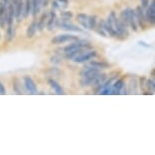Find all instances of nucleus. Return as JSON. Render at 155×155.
Instances as JSON below:
<instances>
[{
    "label": "nucleus",
    "instance_id": "f257e3e1",
    "mask_svg": "<svg viewBox=\"0 0 155 155\" xmlns=\"http://www.w3.org/2000/svg\"><path fill=\"white\" fill-rule=\"evenodd\" d=\"M77 40H78V38L76 36L64 34V35H58V36L54 37L53 39H52L51 43L54 44V45H60V44H64L67 42H74V41H77Z\"/></svg>",
    "mask_w": 155,
    "mask_h": 155
},
{
    "label": "nucleus",
    "instance_id": "393cba45",
    "mask_svg": "<svg viewBox=\"0 0 155 155\" xmlns=\"http://www.w3.org/2000/svg\"><path fill=\"white\" fill-rule=\"evenodd\" d=\"M14 37V28L13 25H8L6 31V42L9 43L13 40Z\"/></svg>",
    "mask_w": 155,
    "mask_h": 155
},
{
    "label": "nucleus",
    "instance_id": "9d476101",
    "mask_svg": "<svg viewBox=\"0 0 155 155\" xmlns=\"http://www.w3.org/2000/svg\"><path fill=\"white\" fill-rule=\"evenodd\" d=\"M99 72H101L99 71V69L90 66V67H85L84 69L81 70L79 75L82 78H85V77H90V76H93V75H97Z\"/></svg>",
    "mask_w": 155,
    "mask_h": 155
},
{
    "label": "nucleus",
    "instance_id": "4be33fe9",
    "mask_svg": "<svg viewBox=\"0 0 155 155\" xmlns=\"http://www.w3.org/2000/svg\"><path fill=\"white\" fill-rule=\"evenodd\" d=\"M47 18H48V13L45 12L42 16H41V18H40V20H39V22H37V28H38V31H42L44 30V28H45V23H46Z\"/></svg>",
    "mask_w": 155,
    "mask_h": 155
},
{
    "label": "nucleus",
    "instance_id": "0eeeda50",
    "mask_svg": "<svg viewBox=\"0 0 155 155\" xmlns=\"http://www.w3.org/2000/svg\"><path fill=\"white\" fill-rule=\"evenodd\" d=\"M127 12H128V23L129 27H130L134 31H138V25H137L136 21V16H135V10L132 8H127Z\"/></svg>",
    "mask_w": 155,
    "mask_h": 155
},
{
    "label": "nucleus",
    "instance_id": "6e6552de",
    "mask_svg": "<svg viewBox=\"0 0 155 155\" xmlns=\"http://www.w3.org/2000/svg\"><path fill=\"white\" fill-rule=\"evenodd\" d=\"M23 82H25V88H27V90H28V92H30L31 94H37L38 93L37 85L30 76H25V77H23Z\"/></svg>",
    "mask_w": 155,
    "mask_h": 155
},
{
    "label": "nucleus",
    "instance_id": "412c9836",
    "mask_svg": "<svg viewBox=\"0 0 155 155\" xmlns=\"http://www.w3.org/2000/svg\"><path fill=\"white\" fill-rule=\"evenodd\" d=\"M38 31L37 28V22L36 21H33L30 25V27L28 28V31H27V37L28 38H33L35 35H36Z\"/></svg>",
    "mask_w": 155,
    "mask_h": 155
},
{
    "label": "nucleus",
    "instance_id": "2f4dec72",
    "mask_svg": "<svg viewBox=\"0 0 155 155\" xmlns=\"http://www.w3.org/2000/svg\"><path fill=\"white\" fill-rule=\"evenodd\" d=\"M58 2H60L59 5L60 7H66L69 3V0H57Z\"/></svg>",
    "mask_w": 155,
    "mask_h": 155
},
{
    "label": "nucleus",
    "instance_id": "7c9ffc66",
    "mask_svg": "<svg viewBox=\"0 0 155 155\" xmlns=\"http://www.w3.org/2000/svg\"><path fill=\"white\" fill-rule=\"evenodd\" d=\"M61 16H62V18L64 19H70V18H72L73 13L71 11H63V12L61 13Z\"/></svg>",
    "mask_w": 155,
    "mask_h": 155
},
{
    "label": "nucleus",
    "instance_id": "2eb2a0df",
    "mask_svg": "<svg viewBox=\"0 0 155 155\" xmlns=\"http://www.w3.org/2000/svg\"><path fill=\"white\" fill-rule=\"evenodd\" d=\"M49 84L52 88L54 89V91L57 93V94H64V90L61 87V85L57 81H55L54 79H49Z\"/></svg>",
    "mask_w": 155,
    "mask_h": 155
},
{
    "label": "nucleus",
    "instance_id": "dca6fc26",
    "mask_svg": "<svg viewBox=\"0 0 155 155\" xmlns=\"http://www.w3.org/2000/svg\"><path fill=\"white\" fill-rule=\"evenodd\" d=\"M55 22H56V12H55L54 10H52L51 13H50V18L48 20V23H47V28H48V31L54 30Z\"/></svg>",
    "mask_w": 155,
    "mask_h": 155
},
{
    "label": "nucleus",
    "instance_id": "f03ea898",
    "mask_svg": "<svg viewBox=\"0 0 155 155\" xmlns=\"http://www.w3.org/2000/svg\"><path fill=\"white\" fill-rule=\"evenodd\" d=\"M10 0H1L0 1V27L3 28L6 25L7 8Z\"/></svg>",
    "mask_w": 155,
    "mask_h": 155
},
{
    "label": "nucleus",
    "instance_id": "423d86ee",
    "mask_svg": "<svg viewBox=\"0 0 155 155\" xmlns=\"http://www.w3.org/2000/svg\"><path fill=\"white\" fill-rule=\"evenodd\" d=\"M135 16H136V21H137V25L141 27L142 28H146V18H145V14L144 11H143L141 6H137L136 10H135Z\"/></svg>",
    "mask_w": 155,
    "mask_h": 155
},
{
    "label": "nucleus",
    "instance_id": "473e14b6",
    "mask_svg": "<svg viewBox=\"0 0 155 155\" xmlns=\"http://www.w3.org/2000/svg\"><path fill=\"white\" fill-rule=\"evenodd\" d=\"M0 94H1V95L6 94V89H5V87H4L3 83H2V82H0Z\"/></svg>",
    "mask_w": 155,
    "mask_h": 155
},
{
    "label": "nucleus",
    "instance_id": "cd10ccee",
    "mask_svg": "<svg viewBox=\"0 0 155 155\" xmlns=\"http://www.w3.org/2000/svg\"><path fill=\"white\" fill-rule=\"evenodd\" d=\"M50 61L55 65H60V64H62V57L59 56V55H55V56L50 58Z\"/></svg>",
    "mask_w": 155,
    "mask_h": 155
},
{
    "label": "nucleus",
    "instance_id": "f3484780",
    "mask_svg": "<svg viewBox=\"0 0 155 155\" xmlns=\"http://www.w3.org/2000/svg\"><path fill=\"white\" fill-rule=\"evenodd\" d=\"M104 31H106V33L109 34L110 37H113V38L119 37L118 33H117L116 30H115V28L112 27V25H110L107 21H104Z\"/></svg>",
    "mask_w": 155,
    "mask_h": 155
},
{
    "label": "nucleus",
    "instance_id": "4468645a",
    "mask_svg": "<svg viewBox=\"0 0 155 155\" xmlns=\"http://www.w3.org/2000/svg\"><path fill=\"white\" fill-rule=\"evenodd\" d=\"M96 76L97 75H93V76H90V77H85V78H82L79 83L81 86H93L94 85V82H95V79H96Z\"/></svg>",
    "mask_w": 155,
    "mask_h": 155
},
{
    "label": "nucleus",
    "instance_id": "a211bd4d",
    "mask_svg": "<svg viewBox=\"0 0 155 155\" xmlns=\"http://www.w3.org/2000/svg\"><path fill=\"white\" fill-rule=\"evenodd\" d=\"M90 66L94 67V68H97V69H107L110 68V64L107 63V62H101V61H91L89 64Z\"/></svg>",
    "mask_w": 155,
    "mask_h": 155
},
{
    "label": "nucleus",
    "instance_id": "72a5a7b5",
    "mask_svg": "<svg viewBox=\"0 0 155 155\" xmlns=\"http://www.w3.org/2000/svg\"><path fill=\"white\" fill-rule=\"evenodd\" d=\"M142 7H147L149 5V0H141Z\"/></svg>",
    "mask_w": 155,
    "mask_h": 155
},
{
    "label": "nucleus",
    "instance_id": "9b49d317",
    "mask_svg": "<svg viewBox=\"0 0 155 155\" xmlns=\"http://www.w3.org/2000/svg\"><path fill=\"white\" fill-rule=\"evenodd\" d=\"M14 7L12 2H9V5H8L7 8V15H6V25H13V20H14Z\"/></svg>",
    "mask_w": 155,
    "mask_h": 155
},
{
    "label": "nucleus",
    "instance_id": "6ab92c4d",
    "mask_svg": "<svg viewBox=\"0 0 155 155\" xmlns=\"http://www.w3.org/2000/svg\"><path fill=\"white\" fill-rule=\"evenodd\" d=\"M23 17H28L31 12V0H23Z\"/></svg>",
    "mask_w": 155,
    "mask_h": 155
},
{
    "label": "nucleus",
    "instance_id": "39448f33",
    "mask_svg": "<svg viewBox=\"0 0 155 155\" xmlns=\"http://www.w3.org/2000/svg\"><path fill=\"white\" fill-rule=\"evenodd\" d=\"M146 8H147V9H146V13H144L146 21L151 23V25H154V22H155V1L154 0H152L151 3Z\"/></svg>",
    "mask_w": 155,
    "mask_h": 155
},
{
    "label": "nucleus",
    "instance_id": "f704fd0d",
    "mask_svg": "<svg viewBox=\"0 0 155 155\" xmlns=\"http://www.w3.org/2000/svg\"><path fill=\"white\" fill-rule=\"evenodd\" d=\"M48 1H49V0H44V3H43V5H44V6H46V5H47V3H48Z\"/></svg>",
    "mask_w": 155,
    "mask_h": 155
},
{
    "label": "nucleus",
    "instance_id": "7ed1b4c3",
    "mask_svg": "<svg viewBox=\"0 0 155 155\" xmlns=\"http://www.w3.org/2000/svg\"><path fill=\"white\" fill-rule=\"evenodd\" d=\"M11 2L14 7V17L17 21H20L23 17V0H12Z\"/></svg>",
    "mask_w": 155,
    "mask_h": 155
},
{
    "label": "nucleus",
    "instance_id": "c756f323",
    "mask_svg": "<svg viewBox=\"0 0 155 155\" xmlns=\"http://www.w3.org/2000/svg\"><path fill=\"white\" fill-rule=\"evenodd\" d=\"M47 74H50L52 76H55V75H59L60 74V70L58 68H50L48 71H47Z\"/></svg>",
    "mask_w": 155,
    "mask_h": 155
},
{
    "label": "nucleus",
    "instance_id": "ddd939ff",
    "mask_svg": "<svg viewBox=\"0 0 155 155\" xmlns=\"http://www.w3.org/2000/svg\"><path fill=\"white\" fill-rule=\"evenodd\" d=\"M31 14L35 16L40 12L41 7L43 6L42 0H31Z\"/></svg>",
    "mask_w": 155,
    "mask_h": 155
},
{
    "label": "nucleus",
    "instance_id": "f8f14e48",
    "mask_svg": "<svg viewBox=\"0 0 155 155\" xmlns=\"http://www.w3.org/2000/svg\"><path fill=\"white\" fill-rule=\"evenodd\" d=\"M123 86H124V80L123 79L117 80L112 86V92H110V94H120Z\"/></svg>",
    "mask_w": 155,
    "mask_h": 155
},
{
    "label": "nucleus",
    "instance_id": "a878e982",
    "mask_svg": "<svg viewBox=\"0 0 155 155\" xmlns=\"http://www.w3.org/2000/svg\"><path fill=\"white\" fill-rule=\"evenodd\" d=\"M120 21H121L124 25H126V27H129L127 9H124V10L121 11V14H120Z\"/></svg>",
    "mask_w": 155,
    "mask_h": 155
},
{
    "label": "nucleus",
    "instance_id": "20e7f679",
    "mask_svg": "<svg viewBox=\"0 0 155 155\" xmlns=\"http://www.w3.org/2000/svg\"><path fill=\"white\" fill-rule=\"evenodd\" d=\"M96 51H89V52H85V53H80L78 54L77 56H75L73 58V61L76 63H83V62H86V61H89L93 59L95 56H96Z\"/></svg>",
    "mask_w": 155,
    "mask_h": 155
},
{
    "label": "nucleus",
    "instance_id": "b1692460",
    "mask_svg": "<svg viewBox=\"0 0 155 155\" xmlns=\"http://www.w3.org/2000/svg\"><path fill=\"white\" fill-rule=\"evenodd\" d=\"M13 90L16 94H22V89H21V84H20V81L17 79V78H14L13 79Z\"/></svg>",
    "mask_w": 155,
    "mask_h": 155
},
{
    "label": "nucleus",
    "instance_id": "c85d7f7f",
    "mask_svg": "<svg viewBox=\"0 0 155 155\" xmlns=\"http://www.w3.org/2000/svg\"><path fill=\"white\" fill-rule=\"evenodd\" d=\"M146 85H147L149 91H151V93L154 92V89H155V82H154V80H151V79L147 80V82H146Z\"/></svg>",
    "mask_w": 155,
    "mask_h": 155
},
{
    "label": "nucleus",
    "instance_id": "bb28decb",
    "mask_svg": "<svg viewBox=\"0 0 155 155\" xmlns=\"http://www.w3.org/2000/svg\"><path fill=\"white\" fill-rule=\"evenodd\" d=\"M96 33H97L98 35H101V36H102V37H107V33H106V31H104V20H101V22H99L97 28H96Z\"/></svg>",
    "mask_w": 155,
    "mask_h": 155
},
{
    "label": "nucleus",
    "instance_id": "c9c22d12",
    "mask_svg": "<svg viewBox=\"0 0 155 155\" xmlns=\"http://www.w3.org/2000/svg\"><path fill=\"white\" fill-rule=\"evenodd\" d=\"M0 40H1V34H0Z\"/></svg>",
    "mask_w": 155,
    "mask_h": 155
},
{
    "label": "nucleus",
    "instance_id": "1a4fd4ad",
    "mask_svg": "<svg viewBox=\"0 0 155 155\" xmlns=\"http://www.w3.org/2000/svg\"><path fill=\"white\" fill-rule=\"evenodd\" d=\"M115 30H116L117 33H118L119 37L124 38V37H128L129 36L127 27L123 25V23L120 21V19H118V18L116 19V22H115Z\"/></svg>",
    "mask_w": 155,
    "mask_h": 155
},
{
    "label": "nucleus",
    "instance_id": "5701e85b",
    "mask_svg": "<svg viewBox=\"0 0 155 155\" xmlns=\"http://www.w3.org/2000/svg\"><path fill=\"white\" fill-rule=\"evenodd\" d=\"M96 21H97V16L96 15L89 16L88 21H87V28H88V30H95Z\"/></svg>",
    "mask_w": 155,
    "mask_h": 155
},
{
    "label": "nucleus",
    "instance_id": "aec40b11",
    "mask_svg": "<svg viewBox=\"0 0 155 155\" xmlns=\"http://www.w3.org/2000/svg\"><path fill=\"white\" fill-rule=\"evenodd\" d=\"M78 22L81 25V27L83 28H87V21H88V16L85 13H79L77 15Z\"/></svg>",
    "mask_w": 155,
    "mask_h": 155
}]
</instances>
